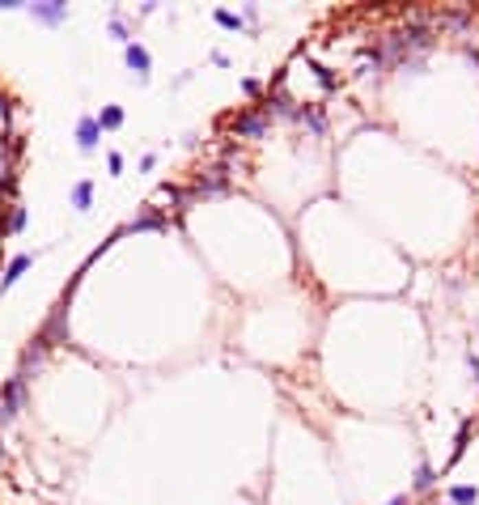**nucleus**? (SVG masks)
I'll list each match as a JSON object with an SVG mask.
<instances>
[{"instance_id":"nucleus-8","label":"nucleus","mask_w":479,"mask_h":505,"mask_svg":"<svg viewBox=\"0 0 479 505\" xmlns=\"http://www.w3.org/2000/svg\"><path fill=\"white\" fill-rule=\"evenodd\" d=\"M30 264H34V259H30V255H17V259H13V264H9V268H5V276H0V293H5V289H9V285H17V276H21V272H26V268H30Z\"/></svg>"},{"instance_id":"nucleus-3","label":"nucleus","mask_w":479,"mask_h":505,"mask_svg":"<svg viewBox=\"0 0 479 505\" xmlns=\"http://www.w3.org/2000/svg\"><path fill=\"white\" fill-rule=\"evenodd\" d=\"M271 128V115L267 111H259V115H242V119H234V132L238 136H263Z\"/></svg>"},{"instance_id":"nucleus-15","label":"nucleus","mask_w":479,"mask_h":505,"mask_svg":"<svg viewBox=\"0 0 479 505\" xmlns=\"http://www.w3.org/2000/svg\"><path fill=\"white\" fill-rule=\"evenodd\" d=\"M428 484H433V467H428V463H424V467L416 471V488H428Z\"/></svg>"},{"instance_id":"nucleus-9","label":"nucleus","mask_w":479,"mask_h":505,"mask_svg":"<svg viewBox=\"0 0 479 505\" xmlns=\"http://www.w3.org/2000/svg\"><path fill=\"white\" fill-rule=\"evenodd\" d=\"M68 200H72V208H89V200H93V183L89 179H81V183H72V191H68Z\"/></svg>"},{"instance_id":"nucleus-11","label":"nucleus","mask_w":479,"mask_h":505,"mask_svg":"<svg viewBox=\"0 0 479 505\" xmlns=\"http://www.w3.org/2000/svg\"><path fill=\"white\" fill-rule=\"evenodd\" d=\"M98 128H107V132L123 128V111H119V107H102V115H98Z\"/></svg>"},{"instance_id":"nucleus-13","label":"nucleus","mask_w":479,"mask_h":505,"mask_svg":"<svg viewBox=\"0 0 479 505\" xmlns=\"http://www.w3.org/2000/svg\"><path fill=\"white\" fill-rule=\"evenodd\" d=\"M21 225H26V208H21V204H13V213H9V225H5V234H17Z\"/></svg>"},{"instance_id":"nucleus-12","label":"nucleus","mask_w":479,"mask_h":505,"mask_svg":"<svg viewBox=\"0 0 479 505\" xmlns=\"http://www.w3.org/2000/svg\"><path fill=\"white\" fill-rule=\"evenodd\" d=\"M475 501H479V488H467V484L449 493V505H475Z\"/></svg>"},{"instance_id":"nucleus-6","label":"nucleus","mask_w":479,"mask_h":505,"mask_svg":"<svg viewBox=\"0 0 479 505\" xmlns=\"http://www.w3.org/2000/svg\"><path fill=\"white\" fill-rule=\"evenodd\" d=\"M123 56H128V64L136 68V77H148V68H153V60H148V52H144L140 43H128V47H123Z\"/></svg>"},{"instance_id":"nucleus-14","label":"nucleus","mask_w":479,"mask_h":505,"mask_svg":"<svg viewBox=\"0 0 479 505\" xmlns=\"http://www.w3.org/2000/svg\"><path fill=\"white\" fill-rule=\"evenodd\" d=\"M216 21H221L225 30H242V17H238V13H230V9H216Z\"/></svg>"},{"instance_id":"nucleus-4","label":"nucleus","mask_w":479,"mask_h":505,"mask_svg":"<svg viewBox=\"0 0 479 505\" xmlns=\"http://www.w3.org/2000/svg\"><path fill=\"white\" fill-rule=\"evenodd\" d=\"M30 13L38 21H47V26H60V21L68 17V5H60V0H47V5H30Z\"/></svg>"},{"instance_id":"nucleus-5","label":"nucleus","mask_w":479,"mask_h":505,"mask_svg":"<svg viewBox=\"0 0 479 505\" xmlns=\"http://www.w3.org/2000/svg\"><path fill=\"white\" fill-rule=\"evenodd\" d=\"M98 136H102V128H98V119H93V115H85V119L77 123V144H81L85 153H89V149H98Z\"/></svg>"},{"instance_id":"nucleus-10","label":"nucleus","mask_w":479,"mask_h":505,"mask_svg":"<svg viewBox=\"0 0 479 505\" xmlns=\"http://www.w3.org/2000/svg\"><path fill=\"white\" fill-rule=\"evenodd\" d=\"M64 336H68V323H64V310H56V314H52V323L43 327V340L52 344V340H64Z\"/></svg>"},{"instance_id":"nucleus-1","label":"nucleus","mask_w":479,"mask_h":505,"mask_svg":"<svg viewBox=\"0 0 479 505\" xmlns=\"http://www.w3.org/2000/svg\"><path fill=\"white\" fill-rule=\"evenodd\" d=\"M26 408V378L13 374L5 387H0V429H9L17 420V412Z\"/></svg>"},{"instance_id":"nucleus-16","label":"nucleus","mask_w":479,"mask_h":505,"mask_svg":"<svg viewBox=\"0 0 479 505\" xmlns=\"http://www.w3.org/2000/svg\"><path fill=\"white\" fill-rule=\"evenodd\" d=\"M107 170H111V174H119V170H123V158H119V153H111V158H107Z\"/></svg>"},{"instance_id":"nucleus-7","label":"nucleus","mask_w":479,"mask_h":505,"mask_svg":"<svg viewBox=\"0 0 479 505\" xmlns=\"http://www.w3.org/2000/svg\"><path fill=\"white\" fill-rule=\"evenodd\" d=\"M161 225H166V217H161L157 208H148L144 217H132V221H128V234H144V230H161Z\"/></svg>"},{"instance_id":"nucleus-2","label":"nucleus","mask_w":479,"mask_h":505,"mask_svg":"<svg viewBox=\"0 0 479 505\" xmlns=\"http://www.w3.org/2000/svg\"><path fill=\"white\" fill-rule=\"evenodd\" d=\"M225 187H230V174H225V170H199L191 195H221Z\"/></svg>"},{"instance_id":"nucleus-17","label":"nucleus","mask_w":479,"mask_h":505,"mask_svg":"<svg viewBox=\"0 0 479 505\" xmlns=\"http://www.w3.org/2000/svg\"><path fill=\"white\" fill-rule=\"evenodd\" d=\"M390 505H408V497H394V501H390Z\"/></svg>"}]
</instances>
